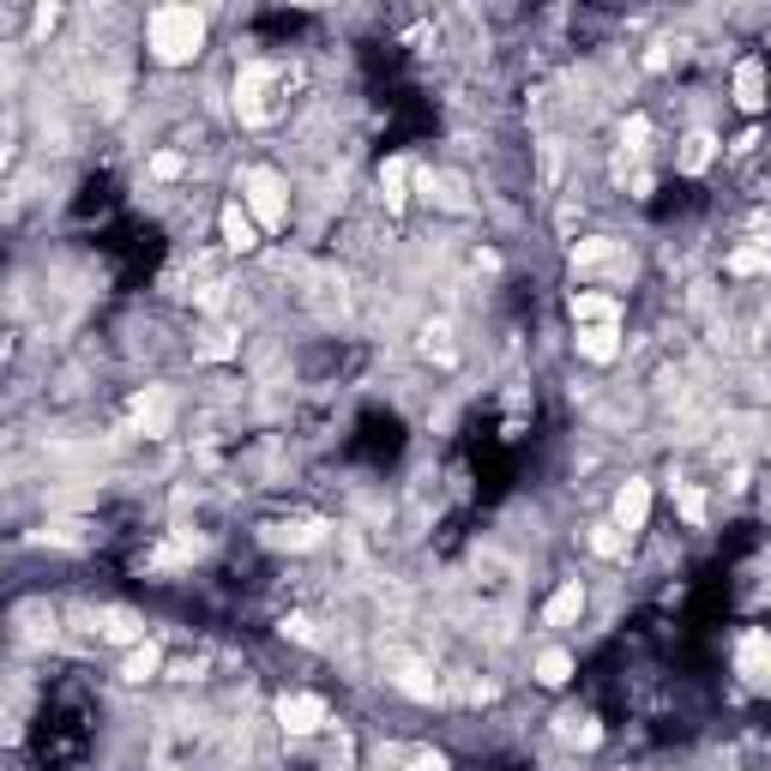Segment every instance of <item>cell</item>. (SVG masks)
I'll list each match as a JSON object with an SVG mask.
<instances>
[{
    "instance_id": "6da1fadb",
    "label": "cell",
    "mask_w": 771,
    "mask_h": 771,
    "mask_svg": "<svg viewBox=\"0 0 771 771\" xmlns=\"http://www.w3.org/2000/svg\"><path fill=\"white\" fill-rule=\"evenodd\" d=\"M212 42V19L199 7H152L145 12V55L157 67H193Z\"/></svg>"
},
{
    "instance_id": "7a4b0ae2",
    "label": "cell",
    "mask_w": 771,
    "mask_h": 771,
    "mask_svg": "<svg viewBox=\"0 0 771 771\" xmlns=\"http://www.w3.org/2000/svg\"><path fill=\"white\" fill-rule=\"evenodd\" d=\"M235 193H242L247 217H254L265 235H284L290 230V182H284V169H272V163H247L242 182H235Z\"/></svg>"
},
{
    "instance_id": "3957f363",
    "label": "cell",
    "mask_w": 771,
    "mask_h": 771,
    "mask_svg": "<svg viewBox=\"0 0 771 771\" xmlns=\"http://www.w3.org/2000/svg\"><path fill=\"white\" fill-rule=\"evenodd\" d=\"M272 718H277V730L295 735V741H308V735H325V730H332V705H325L320 693H277Z\"/></svg>"
},
{
    "instance_id": "277c9868",
    "label": "cell",
    "mask_w": 771,
    "mask_h": 771,
    "mask_svg": "<svg viewBox=\"0 0 771 771\" xmlns=\"http://www.w3.org/2000/svg\"><path fill=\"white\" fill-rule=\"evenodd\" d=\"M730 103L741 115H765V103H771V61H765V55H741V61H735Z\"/></svg>"
},
{
    "instance_id": "5b68a950",
    "label": "cell",
    "mask_w": 771,
    "mask_h": 771,
    "mask_svg": "<svg viewBox=\"0 0 771 771\" xmlns=\"http://www.w3.org/2000/svg\"><path fill=\"white\" fill-rule=\"evenodd\" d=\"M735 675L748 681V687L771 693V633L765 627H748L735 640Z\"/></svg>"
},
{
    "instance_id": "8992f818",
    "label": "cell",
    "mask_w": 771,
    "mask_h": 771,
    "mask_svg": "<svg viewBox=\"0 0 771 771\" xmlns=\"http://www.w3.org/2000/svg\"><path fill=\"white\" fill-rule=\"evenodd\" d=\"M609 525L615 530H627V537H645V525H651V482L645 477H627L615 488V513H609Z\"/></svg>"
},
{
    "instance_id": "52a82bcc",
    "label": "cell",
    "mask_w": 771,
    "mask_h": 771,
    "mask_svg": "<svg viewBox=\"0 0 771 771\" xmlns=\"http://www.w3.org/2000/svg\"><path fill=\"white\" fill-rule=\"evenodd\" d=\"M718 157H723V139L711 127H693V133H681V139H675V175H687V182H700Z\"/></svg>"
},
{
    "instance_id": "ba28073f",
    "label": "cell",
    "mask_w": 771,
    "mask_h": 771,
    "mask_svg": "<svg viewBox=\"0 0 771 771\" xmlns=\"http://www.w3.org/2000/svg\"><path fill=\"white\" fill-rule=\"evenodd\" d=\"M217 230H224V247L235 260H247V254H260V242H265V230L247 217V205L242 199H224L217 205Z\"/></svg>"
},
{
    "instance_id": "9c48e42d",
    "label": "cell",
    "mask_w": 771,
    "mask_h": 771,
    "mask_svg": "<svg viewBox=\"0 0 771 771\" xmlns=\"http://www.w3.org/2000/svg\"><path fill=\"white\" fill-rule=\"evenodd\" d=\"M585 578H560L555 591H548V603H543V627L548 633H567V627H578V615H585Z\"/></svg>"
},
{
    "instance_id": "30bf717a",
    "label": "cell",
    "mask_w": 771,
    "mask_h": 771,
    "mask_svg": "<svg viewBox=\"0 0 771 771\" xmlns=\"http://www.w3.org/2000/svg\"><path fill=\"white\" fill-rule=\"evenodd\" d=\"M374 187H380V205L398 217L410 199H417V193H410V187H417V163H410V157H386L380 175H374Z\"/></svg>"
},
{
    "instance_id": "8fae6325",
    "label": "cell",
    "mask_w": 771,
    "mask_h": 771,
    "mask_svg": "<svg viewBox=\"0 0 771 771\" xmlns=\"http://www.w3.org/2000/svg\"><path fill=\"white\" fill-rule=\"evenodd\" d=\"M573 350L585 355V362L609 368L621 355V320H597V325H573Z\"/></svg>"
},
{
    "instance_id": "7c38bea8",
    "label": "cell",
    "mask_w": 771,
    "mask_h": 771,
    "mask_svg": "<svg viewBox=\"0 0 771 771\" xmlns=\"http://www.w3.org/2000/svg\"><path fill=\"white\" fill-rule=\"evenodd\" d=\"M133 422H139V435H152V440L169 435V422H175V398H169V386H145V392L133 398Z\"/></svg>"
},
{
    "instance_id": "4fadbf2b",
    "label": "cell",
    "mask_w": 771,
    "mask_h": 771,
    "mask_svg": "<svg viewBox=\"0 0 771 771\" xmlns=\"http://www.w3.org/2000/svg\"><path fill=\"white\" fill-rule=\"evenodd\" d=\"M615 260H621L615 235H585V242L567 247V272L573 277H591V272H603V265H615Z\"/></svg>"
},
{
    "instance_id": "5bb4252c",
    "label": "cell",
    "mask_w": 771,
    "mask_h": 771,
    "mask_svg": "<svg viewBox=\"0 0 771 771\" xmlns=\"http://www.w3.org/2000/svg\"><path fill=\"white\" fill-rule=\"evenodd\" d=\"M573 670H578V663H573V651H567V645H543V651H537V663H530L537 687H548V693H560V687H567Z\"/></svg>"
},
{
    "instance_id": "9a60e30c",
    "label": "cell",
    "mask_w": 771,
    "mask_h": 771,
    "mask_svg": "<svg viewBox=\"0 0 771 771\" xmlns=\"http://www.w3.org/2000/svg\"><path fill=\"white\" fill-rule=\"evenodd\" d=\"M567 314H573V325H597V320H621V302H615V295H603V290H573L567 295Z\"/></svg>"
},
{
    "instance_id": "2e32d148",
    "label": "cell",
    "mask_w": 771,
    "mask_h": 771,
    "mask_svg": "<svg viewBox=\"0 0 771 771\" xmlns=\"http://www.w3.org/2000/svg\"><path fill=\"white\" fill-rule=\"evenodd\" d=\"M157 675H163V645L157 640L133 645L121 657V681H127V687H145V681H157Z\"/></svg>"
},
{
    "instance_id": "e0dca14e",
    "label": "cell",
    "mask_w": 771,
    "mask_h": 771,
    "mask_svg": "<svg viewBox=\"0 0 771 771\" xmlns=\"http://www.w3.org/2000/svg\"><path fill=\"white\" fill-rule=\"evenodd\" d=\"M97 621H103V640H109V645H127V651L145 645V621L133 609H103Z\"/></svg>"
},
{
    "instance_id": "ac0fdd59",
    "label": "cell",
    "mask_w": 771,
    "mask_h": 771,
    "mask_svg": "<svg viewBox=\"0 0 771 771\" xmlns=\"http://www.w3.org/2000/svg\"><path fill=\"white\" fill-rule=\"evenodd\" d=\"M272 543L277 548H314V543H325V525H320V518H295V525L272 530Z\"/></svg>"
},
{
    "instance_id": "d6986e66",
    "label": "cell",
    "mask_w": 771,
    "mask_h": 771,
    "mask_svg": "<svg viewBox=\"0 0 771 771\" xmlns=\"http://www.w3.org/2000/svg\"><path fill=\"white\" fill-rule=\"evenodd\" d=\"M560 735H567L573 741V748H603V723L597 718H591V711H578V718H573V711H567V718H560Z\"/></svg>"
},
{
    "instance_id": "ffe728a7",
    "label": "cell",
    "mask_w": 771,
    "mask_h": 771,
    "mask_svg": "<svg viewBox=\"0 0 771 771\" xmlns=\"http://www.w3.org/2000/svg\"><path fill=\"white\" fill-rule=\"evenodd\" d=\"M591 548H597L603 560H621L633 548V537H627V530H615V525H591Z\"/></svg>"
},
{
    "instance_id": "44dd1931",
    "label": "cell",
    "mask_w": 771,
    "mask_h": 771,
    "mask_svg": "<svg viewBox=\"0 0 771 771\" xmlns=\"http://www.w3.org/2000/svg\"><path fill=\"white\" fill-rule=\"evenodd\" d=\"M723 272L748 277V272H771V247H735L730 260H723Z\"/></svg>"
},
{
    "instance_id": "7402d4cb",
    "label": "cell",
    "mask_w": 771,
    "mask_h": 771,
    "mask_svg": "<svg viewBox=\"0 0 771 771\" xmlns=\"http://www.w3.org/2000/svg\"><path fill=\"white\" fill-rule=\"evenodd\" d=\"M675 507H681V518H687L693 530H705V495L693 482H675Z\"/></svg>"
},
{
    "instance_id": "603a6c76",
    "label": "cell",
    "mask_w": 771,
    "mask_h": 771,
    "mask_svg": "<svg viewBox=\"0 0 771 771\" xmlns=\"http://www.w3.org/2000/svg\"><path fill=\"white\" fill-rule=\"evenodd\" d=\"M398 687H404L410 700H440V675H428V670H404V675H398Z\"/></svg>"
},
{
    "instance_id": "cb8c5ba5",
    "label": "cell",
    "mask_w": 771,
    "mask_h": 771,
    "mask_svg": "<svg viewBox=\"0 0 771 771\" xmlns=\"http://www.w3.org/2000/svg\"><path fill=\"white\" fill-rule=\"evenodd\" d=\"M145 169H152L157 182H175V175H187V157H182V152H157L152 163H145Z\"/></svg>"
},
{
    "instance_id": "d4e9b609",
    "label": "cell",
    "mask_w": 771,
    "mask_h": 771,
    "mask_svg": "<svg viewBox=\"0 0 771 771\" xmlns=\"http://www.w3.org/2000/svg\"><path fill=\"white\" fill-rule=\"evenodd\" d=\"M404 771H452V760H447V753H440V748H417V753H410V765Z\"/></svg>"
}]
</instances>
